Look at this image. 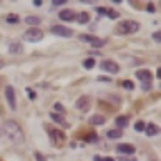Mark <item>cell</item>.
Returning a JSON list of instances; mask_svg holds the SVG:
<instances>
[{
	"label": "cell",
	"mask_w": 161,
	"mask_h": 161,
	"mask_svg": "<svg viewBox=\"0 0 161 161\" xmlns=\"http://www.w3.org/2000/svg\"><path fill=\"white\" fill-rule=\"evenodd\" d=\"M3 133L8 138V141L13 143V145H20V143H24V140H25L24 131H22V128L19 126V123L13 121V120H8V121L3 123Z\"/></svg>",
	"instance_id": "cell-1"
},
{
	"label": "cell",
	"mask_w": 161,
	"mask_h": 161,
	"mask_svg": "<svg viewBox=\"0 0 161 161\" xmlns=\"http://www.w3.org/2000/svg\"><path fill=\"white\" fill-rule=\"evenodd\" d=\"M138 30H140V24L136 20H123L116 25L115 33L116 35H130V33H135Z\"/></svg>",
	"instance_id": "cell-2"
},
{
	"label": "cell",
	"mask_w": 161,
	"mask_h": 161,
	"mask_svg": "<svg viewBox=\"0 0 161 161\" xmlns=\"http://www.w3.org/2000/svg\"><path fill=\"white\" fill-rule=\"evenodd\" d=\"M42 38H43V32L40 30L38 27H32L30 30H27V32L24 33V40H25V42H30V43L40 42Z\"/></svg>",
	"instance_id": "cell-3"
},
{
	"label": "cell",
	"mask_w": 161,
	"mask_h": 161,
	"mask_svg": "<svg viewBox=\"0 0 161 161\" xmlns=\"http://www.w3.org/2000/svg\"><path fill=\"white\" fill-rule=\"evenodd\" d=\"M51 33H53V35H58V37L68 38V37L73 35V30L68 28V27H63V25H53L51 27Z\"/></svg>",
	"instance_id": "cell-4"
},
{
	"label": "cell",
	"mask_w": 161,
	"mask_h": 161,
	"mask_svg": "<svg viewBox=\"0 0 161 161\" xmlns=\"http://www.w3.org/2000/svg\"><path fill=\"white\" fill-rule=\"evenodd\" d=\"M80 40H85V42L91 43V47H95V48H100V47H103V45L106 43L103 38H98L95 35H80Z\"/></svg>",
	"instance_id": "cell-5"
},
{
	"label": "cell",
	"mask_w": 161,
	"mask_h": 161,
	"mask_svg": "<svg viewBox=\"0 0 161 161\" xmlns=\"http://www.w3.org/2000/svg\"><path fill=\"white\" fill-rule=\"evenodd\" d=\"M90 105H91V98H90L88 95L80 96V98L77 100V103H75V106H77L80 111H88L90 110Z\"/></svg>",
	"instance_id": "cell-6"
},
{
	"label": "cell",
	"mask_w": 161,
	"mask_h": 161,
	"mask_svg": "<svg viewBox=\"0 0 161 161\" xmlns=\"http://www.w3.org/2000/svg\"><path fill=\"white\" fill-rule=\"evenodd\" d=\"M100 67H101L105 72H108V73H118V72H120L118 63H115V62H111V60H103Z\"/></svg>",
	"instance_id": "cell-7"
},
{
	"label": "cell",
	"mask_w": 161,
	"mask_h": 161,
	"mask_svg": "<svg viewBox=\"0 0 161 161\" xmlns=\"http://www.w3.org/2000/svg\"><path fill=\"white\" fill-rule=\"evenodd\" d=\"M5 98H7L8 105L12 110H17V100H15V90L12 87H7L5 88Z\"/></svg>",
	"instance_id": "cell-8"
},
{
	"label": "cell",
	"mask_w": 161,
	"mask_h": 161,
	"mask_svg": "<svg viewBox=\"0 0 161 161\" xmlns=\"http://www.w3.org/2000/svg\"><path fill=\"white\" fill-rule=\"evenodd\" d=\"M116 151L118 153H121V154H133L136 149H135V146L133 145H128V143H121V145H118V148H116Z\"/></svg>",
	"instance_id": "cell-9"
},
{
	"label": "cell",
	"mask_w": 161,
	"mask_h": 161,
	"mask_svg": "<svg viewBox=\"0 0 161 161\" xmlns=\"http://www.w3.org/2000/svg\"><path fill=\"white\" fill-rule=\"evenodd\" d=\"M136 77L143 82V85H145V83H151V73H149L148 70H138Z\"/></svg>",
	"instance_id": "cell-10"
},
{
	"label": "cell",
	"mask_w": 161,
	"mask_h": 161,
	"mask_svg": "<svg viewBox=\"0 0 161 161\" xmlns=\"http://www.w3.org/2000/svg\"><path fill=\"white\" fill-rule=\"evenodd\" d=\"M75 12L73 10H70V8H67V10H62L60 12V19L63 20V22H72V20H75Z\"/></svg>",
	"instance_id": "cell-11"
},
{
	"label": "cell",
	"mask_w": 161,
	"mask_h": 161,
	"mask_svg": "<svg viewBox=\"0 0 161 161\" xmlns=\"http://www.w3.org/2000/svg\"><path fill=\"white\" fill-rule=\"evenodd\" d=\"M96 10H98V13H101V15H108V17H110V19L111 20H115V19H118V12H115V10H111V8H96Z\"/></svg>",
	"instance_id": "cell-12"
},
{
	"label": "cell",
	"mask_w": 161,
	"mask_h": 161,
	"mask_svg": "<svg viewBox=\"0 0 161 161\" xmlns=\"http://www.w3.org/2000/svg\"><path fill=\"white\" fill-rule=\"evenodd\" d=\"M145 128H146V135H148V136H154L156 133H159V128H158L154 123H148Z\"/></svg>",
	"instance_id": "cell-13"
},
{
	"label": "cell",
	"mask_w": 161,
	"mask_h": 161,
	"mask_svg": "<svg viewBox=\"0 0 161 161\" xmlns=\"http://www.w3.org/2000/svg\"><path fill=\"white\" fill-rule=\"evenodd\" d=\"M40 22H42V19H40V17H37V15L25 17V24H28V25H38Z\"/></svg>",
	"instance_id": "cell-14"
},
{
	"label": "cell",
	"mask_w": 161,
	"mask_h": 161,
	"mask_svg": "<svg viewBox=\"0 0 161 161\" xmlns=\"http://www.w3.org/2000/svg\"><path fill=\"white\" fill-rule=\"evenodd\" d=\"M8 50H10V53H20L22 51V43H19V42H13L10 43V47H8Z\"/></svg>",
	"instance_id": "cell-15"
},
{
	"label": "cell",
	"mask_w": 161,
	"mask_h": 161,
	"mask_svg": "<svg viewBox=\"0 0 161 161\" xmlns=\"http://www.w3.org/2000/svg\"><path fill=\"white\" fill-rule=\"evenodd\" d=\"M106 121V118L105 116H101V115H93L90 120V123H93V125H103Z\"/></svg>",
	"instance_id": "cell-16"
},
{
	"label": "cell",
	"mask_w": 161,
	"mask_h": 161,
	"mask_svg": "<svg viewBox=\"0 0 161 161\" xmlns=\"http://www.w3.org/2000/svg\"><path fill=\"white\" fill-rule=\"evenodd\" d=\"M50 118L53 120V121H56V123H60L62 126H65V128H67V126H68V123H67L65 120H63V118L60 116V115H56V113H50Z\"/></svg>",
	"instance_id": "cell-17"
},
{
	"label": "cell",
	"mask_w": 161,
	"mask_h": 161,
	"mask_svg": "<svg viewBox=\"0 0 161 161\" xmlns=\"http://www.w3.org/2000/svg\"><path fill=\"white\" fill-rule=\"evenodd\" d=\"M78 17V24H82V25H85V24H88V20H90V17H88V13L87 12H82V13H78L77 15Z\"/></svg>",
	"instance_id": "cell-18"
},
{
	"label": "cell",
	"mask_w": 161,
	"mask_h": 161,
	"mask_svg": "<svg viewBox=\"0 0 161 161\" xmlns=\"http://www.w3.org/2000/svg\"><path fill=\"white\" fill-rule=\"evenodd\" d=\"M126 125H128V116H118V118H116V126H120V128H125Z\"/></svg>",
	"instance_id": "cell-19"
},
{
	"label": "cell",
	"mask_w": 161,
	"mask_h": 161,
	"mask_svg": "<svg viewBox=\"0 0 161 161\" xmlns=\"http://www.w3.org/2000/svg\"><path fill=\"white\" fill-rule=\"evenodd\" d=\"M106 135H108V138H111V140H116V138L121 136V131L120 130H110Z\"/></svg>",
	"instance_id": "cell-20"
},
{
	"label": "cell",
	"mask_w": 161,
	"mask_h": 161,
	"mask_svg": "<svg viewBox=\"0 0 161 161\" xmlns=\"http://www.w3.org/2000/svg\"><path fill=\"white\" fill-rule=\"evenodd\" d=\"M51 135L55 136L56 143H62V141H63V133H62V131H56V130H53V131H51Z\"/></svg>",
	"instance_id": "cell-21"
},
{
	"label": "cell",
	"mask_w": 161,
	"mask_h": 161,
	"mask_svg": "<svg viewBox=\"0 0 161 161\" xmlns=\"http://www.w3.org/2000/svg\"><path fill=\"white\" fill-rule=\"evenodd\" d=\"M83 67L88 68V70H91V68L95 67V60H93V58H87V60L83 62Z\"/></svg>",
	"instance_id": "cell-22"
},
{
	"label": "cell",
	"mask_w": 161,
	"mask_h": 161,
	"mask_svg": "<svg viewBox=\"0 0 161 161\" xmlns=\"http://www.w3.org/2000/svg\"><path fill=\"white\" fill-rule=\"evenodd\" d=\"M7 22H8V24H17V22H19V17H17L15 13H12V15L7 17Z\"/></svg>",
	"instance_id": "cell-23"
},
{
	"label": "cell",
	"mask_w": 161,
	"mask_h": 161,
	"mask_svg": "<svg viewBox=\"0 0 161 161\" xmlns=\"http://www.w3.org/2000/svg\"><path fill=\"white\" fill-rule=\"evenodd\" d=\"M123 88H126V90H133V88H135V85L131 83L130 80H125V82H123Z\"/></svg>",
	"instance_id": "cell-24"
},
{
	"label": "cell",
	"mask_w": 161,
	"mask_h": 161,
	"mask_svg": "<svg viewBox=\"0 0 161 161\" xmlns=\"http://www.w3.org/2000/svg\"><path fill=\"white\" fill-rule=\"evenodd\" d=\"M145 126H146L145 121H138V123L135 125V130H136V131H143V130H145Z\"/></svg>",
	"instance_id": "cell-25"
},
{
	"label": "cell",
	"mask_w": 161,
	"mask_h": 161,
	"mask_svg": "<svg viewBox=\"0 0 161 161\" xmlns=\"http://www.w3.org/2000/svg\"><path fill=\"white\" fill-rule=\"evenodd\" d=\"M98 140V136H96L95 133H91V135H88L87 138H85V141H96Z\"/></svg>",
	"instance_id": "cell-26"
},
{
	"label": "cell",
	"mask_w": 161,
	"mask_h": 161,
	"mask_svg": "<svg viewBox=\"0 0 161 161\" xmlns=\"http://www.w3.org/2000/svg\"><path fill=\"white\" fill-rule=\"evenodd\" d=\"M55 110L58 111V113H63L65 110H63V106H62V103H55Z\"/></svg>",
	"instance_id": "cell-27"
},
{
	"label": "cell",
	"mask_w": 161,
	"mask_h": 161,
	"mask_svg": "<svg viewBox=\"0 0 161 161\" xmlns=\"http://www.w3.org/2000/svg\"><path fill=\"white\" fill-rule=\"evenodd\" d=\"M51 3H53L55 7H60V5H63V3H67V2H65V0H53V2H51Z\"/></svg>",
	"instance_id": "cell-28"
},
{
	"label": "cell",
	"mask_w": 161,
	"mask_h": 161,
	"mask_svg": "<svg viewBox=\"0 0 161 161\" xmlns=\"http://www.w3.org/2000/svg\"><path fill=\"white\" fill-rule=\"evenodd\" d=\"M95 161H115L113 158H101V156H95Z\"/></svg>",
	"instance_id": "cell-29"
},
{
	"label": "cell",
	"mask_w": 161,
	"mask_h": 161,
	"mask_svg": "<svg viewBox=\"0 0 161 161\" xmlns=\"http://www.w3.org/2000/svg\"><path fill=\"white\" fill-rule=\"evenodd\" d=\"M153 38H154V40H156V42L159 43V40H161V35H159V32H154V33H153Z\"/></svg>",
	"instance_id": "cell-30"
},
{
	"label": "cell",
	"mask_w": 161,
	"mask_h": 161,
	"mask_svg": "<svg viewBox=\"0 0 161 161\" xmlns=\"http://www.w3.org/2000/svg\"><path fill=\"white\" fill-rule=\"evenodd\" d=\"M35 158H37V161H45V156L40 153H35Z\"/></svg>",
	"instance_id": "cell-31"
},
{
	"label": "cell",
	"mask_w": 161,
	"mask_h": 161,
	"mask_svg": "<svg viewBox=\"0 0 161 161\" xmlns=\"http://www.w3.org/2000/svg\"><path fill=\"white\" fill-rule=\"evenodd\" d=\"M118 161H136V158H126V156H121Z\"/></svg>",
	"instance_id": "cell-32"
},
{
	"label": "cell",
	"mask_w": 161,
	"mask_h": 161,
	"mask_svg": "<svg viewBox=\"0 0 161 161\" xmlns=\"http://www.w3.org/2000/svg\"><path fill=\"white\" fill-rule=\"evenodd\" d=\"M100 82H110V77H98Z\"/></svg>",
	"instance_id": "cell-33"
},
{
	"label": "cell",
	"mask_w": 161,
	"mask_h": 161,
	"mask_svg": "<svg viewBox=\"0 0 161 161\" xmlns=\"http://www.w3.org/2000/svg\"><path fill=\"white\" fill-rule=\"evenodd\" d=\"M33 3H35V5H37V7H40V5H42L43 2H42V0H35V2H33Z\"/></svg>",
	"instance_id": "cell-34"
},
{
	"label": "cell",
	"mask_w": 161,
	"mask_h": 161,
	"mask_svg": "<svg viewBox=\"0 0 161 161\" xmlns=\"http://www.w3.org/2000/svg\"><path fill=\"white\" fill-rule=\"evenodd\" d=\"M28 93H30V98L33 100V98H35V93H33V91L32 90H28Z\"/></svg>",
	"instance_id": "cell-35"
},
{
	"label": "cell",
	"mask_w": 161,
	"mask_h": 161,
	"mask_svg": "<svg viewBox=\"0 0 161 161\" xmlns=\"http://www.w3.org/2000/svg\"><path fill=\"white\" fill-rule=\"evenodd\" d=\"M151 87H149V83H146V85H143V90H149Z\"/></svg>",
	"instance_id": "cell-36"
},
{
	"label": "cell",
	"mask_w": 161,
	"mask_h": 161,
	"mask_svg": "<svg viewBox=\"0 0 161 161\" xmlns=\"http://www.w3.org/2000/svg\"><path fill=\"white\" fill-rule=\"evenodd\" d=\"M2 68H3V62L0 60V70H2Z\"/></svg>",
	"instance_id": "cell-37"
}]
</instances>
